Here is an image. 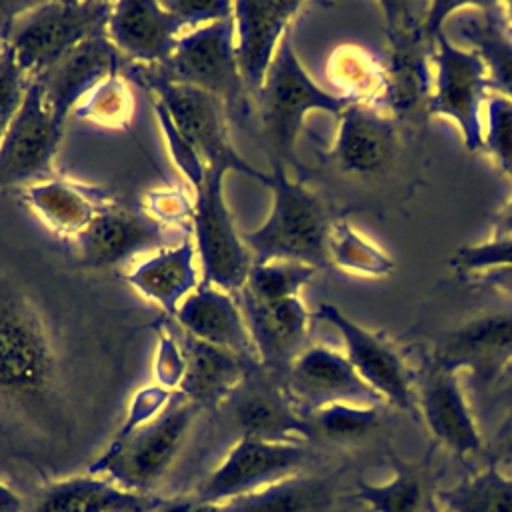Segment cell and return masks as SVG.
Listing matches in <instances>:
<instances>
[{"label": "cell", "mask_w": 512, "mask_h": 512, "mask_svg": "<svg viewBox=\"0 0 512 512\" xmlns=\"http://www.w3.org/2000/svg\"><path fill=\"white\" fill-rule=\"evenodd\" d=\"M0 430L38 448L74 430L72 386L62 350L38 304L0 288Z\"/></svg>", "instance_id": "1"}, {"label": "cell", "mask_w": 512, "mask_h": 512, "mask_svg": "<svg viewBox=\"0 0 512 512\" xmlns=\"http://www.w3.org/2000/svg\"><path fill=\"white\" fill-rule=\"evenodd\" d=\"M466 2H378L384 16L388 54V112L418 120L432 92L436 36Z\"/></svg>", "instance_id": "2"}, {"label": "cell", "mask_w": 512, "mask_h": 512, "mask_svg": "<svg viewBox=\"0 0 512 512\" xmlns=\"http://www.w3.org/2000/svg\"><path fill=\"white\" fill-rule=\"evenodd\" d=\"M266 186L272 192L268 218L256 230L242 232L254 264L290 260L316 270L332 268L328 258L332 222L322 200L302 180H290L286 164H272Z\"/></svg>", "instance_id": "3"}, {"label": "cell", "mask_w": 512, "mask_h": 512, "mask_svg": "<svg viewBox=\"0 0 512 512\" xmlns=\"http://www.w3.org/2000/svg\"><path fill=\"white\" fill-rule=\"evenodd\" d=\"M256 100L272 164L294 162V144L308 112L322 110L338 118L352 104L308 76L294 52L292 28L282 36Z\"/></svg>", "instance_id": "4"}, {"label": "cell", "mask_w": 512, "mask_h": 512, "mask_svg": "<svg viewBox=\"0 0 512 512\" xmlns=\"http://www.w3.org/2000/svg\"><path fill=\"white\" fill-rule=\"evenodd\" d=\"M198 410V404L176 390L158 416L124 442L108 446L88 466V474L106 476L124 490L152 496V488L176 460Z\"/></svg>", "instance_id": "5"}, {"label": "cell", "mask_w": 512, "mask_h": 512, "mask_svg": "<svg viewBox=\"0 0 512 512\" xmlns=\"http://www.w3.org/2000/svg\"><path fill=\"white\" fill-rule=\"evenodd\" d=\"M112 2H36L8 34V50L28 80L50 70L72 48L106 32Z\"/></svg>", "instance_id": "6"}, {"label": "cell", "mask_w": 512, "mask_h": 512, "mask_svg": "<svg viewBox=\"0 0 512 512\" xmlns=\"http://www.w3.org/2000/svg\"><path fill=\"white\" fill-rule=\"evenodd\" d=\"M136 76L138 82L166 106L170 120L196 150L206 168L238 170L266 186L268 174L250 166L232 146L228 114L216 96L188 84L170 82L162 76L158 66H140Z\"/></svg>", "instance_id": "7"}, {"label": "cell", "mask_w": 512, "mask_h": 512, "mask_svg": "<svg viewBox=\"0 0 512 512\" xmlns=\"http://www.w3.org/2000/svg\"><path fill=\"white\" fill-rule=\"evenodd\" d=\"M234 12L230 18L194 28L176 44L166 64L158 66L164 78L188 84L216 96L228 116L248 112V90L236 60Z\"/></svg>", "instance_id": "8"}, {"label": "cell", "mask_w": 512, "mask_h": 512, "mask_svg": "<svg viewBox=\"0 0 512 512\" xmlns=\"http://www.w3.org/2000/svg\"><path fill=\"white\" fill-rule=\"evenodd\" d=\"M224 168H206L196 192L192 230L200 254L204 284L226 292L244 288L254 258L236 232L232 214L224 202Z\"/></svg>", "instance_id": "9"}, {"label": "cell", "mask_w": 512, "mask_h": 512, "mask_svg": "<svg viewBox=\"0 0 512 512\" xmlns=\"http://www.w3.org/2000/svg\"><path fill=\"white\" fill-rule=\"evenodd\" d=\"M488 78L482 60L468 48L452 44L446 28L436 36L434 80L426 116L450 118L470 152L482 150L480 108L488 98Z\"/></svg>", "instance_id": "10"}, {"label": "cell", "mask_w": 512, "mask_h": 512, "mask_svg": "<svg viewBox=\"0 0 512 512\" xmlns=\"http://www.w3.org/2000/svg\"><path fill=\"white\" fill-rule=\"evenodd\" d=\"M314 316L332 324L340 332L346 350L344 354L358 376L384 402L420 422L416 374L408 368L400 350L386 336L356 324L332 304H322Z\"/></svg>", "instance_id": "11"}, {"label": "cell", "mask_w": 512, "mask_h": 512, "mask_svg": "<svg viewBox=\"0 0 512 512\" xmlns=\"http://www.w3.org/2000/svg\"><path fill=\"white\" fill-rule=\"evenodd\" d=\"M238 432V438L266 442L312 440L308 418L300 416L286 392L284 376L260 362L248 366L244 380L220 406Z\"/></svg>", "instance_id": "12"}, {"label": "cell", "mask_w": 512, "mask_h": 512, "mask_svg": "<svg viewBox=\"0 0 512 512\" xmlns=\"http://www.w3.org/2000/svg\"><path fill=\"white\" fill-rule=\"evenodd\" d=\"M306 460L308 450L302 442L238 438L224 460L202 480L192 498L222 502L252 494L300 474Z\"/></svg>", "instance_id": "13"}, {"label": "cell", "mask_w": 512, "mask_h": 512, "mask_svg": "<svg viewBox=\"0 0 512 512\" xmlns=\"http://www.w3.org/2000/svg\"><path fill=\"white\" fill-rule=\"evenodd\" d=\"M62 130L64 122L46 108L38 82L30 80L24 102L0 142V186H30L56 176L54 156Z\"/></svg>", "instance_id": "14"}, {"label": "cell", "mask_w": 512, "mask_h": 512, "mask_svg": "<svg viewBox=\"0 0 512 512\" xmlns=\"http://www.w3.org/2000/svg\"><path fill=\"white\" fill-rule=\"evenodd\" d=\"M428 360L456 372L468 370L484 388L496 384L512 366V308L460 322L436 340Z\"/></svg>", "instance_id": "15"}, {"label": "cell", "mask_w": 512, "mask_h": 512, "mask_svg": "<svg viewBox=\"0 0 512 512\" xmlns=\"http://www.w3.org/2000/svg\"><path fill=\"white\" fill-rule=\"evenodd\" d=\"M286 392L304 418L330 404L382 406L384 400L358 376L344 352L308 346L284 374Z\"/></svg>", "instance_id": "16"}, {"label": "cell", "mask_w": 512, "mask_h": 512, "mask_svg": "<svg viewBox=\"0 0 512 512\" xmlns=\"http://www.w3.org/2000/svg\"><path fill=\"white\" fill-rule=\"evenodd\" d=\"M174 230L154 220L144 210H132L112 202L92 224L72 240L76 258L90 268L118 266L138 254L174 246Z\"/></svg>", "instance_id": "17"}, {"label": "cell", "mask_w": 512, "mask_h": 512, "mask_svg": "<svg viewBox=\"0 0 512 512\" xmlns=\"http://www.w3.org/2000/svg\"><path fill=\"white\" fill-rule=\"evenodd\" d=\"M416 392L420 422L438 444L458 458L480 454L482 436L456 370L426 360L416 374Z\"/></svg>", "instance_id": "18"}, {"label": "cell", "mask_w": 512, "mask_h": 512, "mask_svg": "<svg viewBox=\"0 0 512 512\" xmlns=\"http://www.w3.org/2000/svg\"><path fill=\"white\" fill-rule=\"evenodd\" d=\"M238 306L252 336L258 362L284 376L290 364L308 348L312 314L300 296L284 300H256L238 290Z\"/></svg>", "instance_id": "19"}, {"label": "cell", "mask_w": 512, "mask_h": 512, "mask_svg": "<svg viewBox=\"0 0 512 512\" xmlns=\"http://www.w3.org/2000/svg\"><path fill=\"white\" fill-rule=\"evenodd\" d=\"M186 22L156 0L112 2L106 34L118 52L142 66H162L174 54Z\"/></svg>", "instance_id": "20"}, {"label": "cell", "mask_w": 512, "mask_h": 512, "mask_svg": "<svg viewBox=\"0 0 512 512\" xmlns=\"http://www.w3.org/2000/svg\"><path fill=\"white\" fill-rule=\"evenodd\" d=\"M304 8L298 0L234 2L236 60L248 94L258 96L282 36Z\"/></svg>", "instance_id": "21"}, {"label": "cell", "mask_w": 512, "mask_h": 512, "mask_svg": "<svg viewBox=\"0 0 512 512\" xmlns=\"http://www.w3.org/2000/svg\"><path fill=\"white\" fill-rule=\"evenodd\" d=\"M124 56L106 32L88 38L36 78L46 108L64 122L74 106L104 78L120 74Z\"/></svg>", "instance_id": "22"}, {"label": "cell", "mask_w": 512, "mask_h": 512, "mask_svg": "<svg viewBox=\"0 0 512 512\" xmlns=\"http://www.w3.org/2000/svg\"><path fill=\"white\" fill-rule=\"evenodd\" d=\"M398 132L394 118L362 104H350L338 116V130L328 150L332 164L352 176L382 174L394 160Z\"/></svg>", "instance_id": "23"}, {"label": "cell", "mask_w": 512, "mask_h": 512, "mask_svg": "<svg viewBox=\"0 0 512 512\" xmlns=\"http://www.w3.org/2000/svg\"><path fill=\"white\" fill-rule=\"evenodd\" d=\"M444 26L482 60L488 90L512 100V28L502 2H466Z\"/></svg>", "instance_id": "24"}, {"label": "cell", "mask_w": 512, "mask_h": 512, "mask_svg": "<svg viewBox=\"0 0 512 512\" xmlns=\"http://www.w3.org/2000/svg\"><path fill=\"white\" fill-rule=\"evenodd\" d=\"M164 502L86 474L44 484L24 498L22 512H158Z\"/></svg>", "instance_id": "25"}, {"label": "cell", "mask_w": 512, "mask_h": 512, "mask_svg": "<svg viewBox=\"0 0 512 512\" xmlns=\"http://www.w3.org/2000/svg\"><path fill=\"white\" fill-rule=\"evenodd\" d=\"M174 318L186 334L258 362L242 310L226 290L198 284L180 302Z\"/></svg>", "instance_id": "26"}, {"label": "cell", "mask_w": 512, "mask_h": 512, "mask_svg": "<svg viewBox=\"0 0 512 512\" xmlns=\"http://www.w3.org/2000/svg\"><path fill=\"white\" fill-rule=\"evenodd\" d=\"M24 200L46 228L66 240H74L82 234L92 220L114 202L106 190L64 176L30 184L24 192Z\"/></svg>", "instance_id": "27"}, {"label": "cell", "mask_w": 512, "mask_h": 512, "mask_svg": "<svg viewBox=\"0 0 512 512\" xmlns=\"http://www.w3.org/2000/svg\"><path fill=\"white\" fill-rule=\"evenodd\" d=\"M184 376L178 392L200 408H220L244 380L252 360L218 348L190 334H182Z\"/></svg>", "instance_id": "28"}, {"label": "cell", "mask_w": 512, "mask_h": 512, "mask_svg": "<svg viewBox=\"0 0 512 512\" xmlns=\"http://www.w3.org/2000/svg\"><path fill=\"white\" fill-rule=\"evenodd\" d=\"M194 256L196 246L184 236L178 244L158 250L154 256L136 264L126 274V280L148 300L156 302L168 316H174L182 298L198 286Z\"/></svg>", "instance_id": "29"}, {"label": "cell", "mask_w": 512, "mask_h": 512, "mask_svg": "<svg viewBox=\"0 0 512 512\" xmlns=\"http://www.w3.org/2000/svg\"><path fill=\"white\" fill-rule=\"evenodd\" d=\"M392 478L384 484L358 482L354 498L366 504L368 512H432L436 490L432 492L430 456L420 462H408L390 456Z\"/></svg>", "instance_id": "30"}, {"label": "cell", "mask_w": 512, "mask_h": 512, "mask_svg": "<svg viewBox=\"0 0 512 512\" xmlns=\"http://www.w3.org/2000/svg\"><path fill=\"white\" fill-rule=\"evenodd\" d=\"M326 76L336 94L348 102L388 112L386 64L370 50L356 44L334 48L326 62Z\"/></svg>", "instance_id": "31"}, {"label": "cell", "mask_w": 512, "mask_h": 512, "mask_svg": "<svg viewBox=\"0 0 512 512\" xmlns=\"http://www.w3.org/2000/svg\"><path fill=\"white\" fill-rule=\"evenodd\" d=\"M328 502V480L296 474L258 492L216 502V508L218 512H322Z\"/></svg>", "instance_id": "32"}, {"label": "cell", "mask_w": 512, "mask_h": 512, "mask_svg": "<svg viewBox=\"0 0 512 512\" xmlns=\"http://www.w3.org/2000/svg\"><path fill=\"white\" fill-rule=\"evenodd\" d=\"M436 504L446 512H512V476L488 462L480 472L436 490Z\"/></svg>", "instance_id": "33"}, {"label": "cell", "mask_w": 512, "mask_h": 512, "mask_svg": "<svg viewBox=\"0 0 512 512\" xmlns=\"http://www.w3.org/2000/svg\"><path fill=\"white\" fill-rule=\"evenodd\" d=\"M328 258L332 268L360 276L378 278L394 270L392 258L346 220H336L330 226Z\"/></svg>", "instance_id": "34"}, {"label": "cell", "mask_w": 512, "mask_h": 512, "mask_svg": "<svg viewBox=\"0 0 512 512\" xmlns=\"http://www.w3.org/2000/svg\"><path fill=\"white\" fill-rule=\"evenodd\" d=\"M74 118L98 124L102 128H128L134 116V96L120 74L100 80L72 110Z\"/></svg>", "instance_id": "35"}, {"label": "cell", "mask_w": 512, "mask_h": 512, "mask_svg": "<svg viewBox=\"0 0 512 512\" xmlns=\"http://www.w3.org/2000/svg\"><path fill=\"white\" fill-rule=\"evenodd\" d=\"M312 440L320 438L332 444H352L378 426V406L330 404L308 416Z\"/></svg>", "instance_id": "36"}, {"label": "cell", "mask_w": 512, "mask_h": 512, "mask_svg": "<svg viewBox=\"0 0 512 512\" xmlns=\"http://www.w3.org/2000/svg\"><path fill=\"white\" fill-rule=\"evenodd\" d=\"M314 274L316 268L302 262L270 260L252 266L242 290L252 298L264 302L284 300L298 296L300 290L314 278Z\"/></svg>", "instance_id": "37"}, {"label": "cell", "mask_w": 512, "mask_h": 512, "mask_svg": "<svg viewBox=\"0 0 512 512\" xmlns=\"http://www.w3.org/2000/svg\"><path fill=\"white\" fill-rule=\"evenodd\" d=\"M482 150L488 152L500 172L512 180V100L498 94L486 98Z\"/></svg>", "instance_id": "38"}, {"label": "cell", "mask_w": 512, "mask_h": 512, "mask_svg": "<svg viewBox=\"0 0 512 512\" xmlns=\"http://www.w3.org/2000/svg\"><path fill=\"white\" fill-rule=\"evenodd\" d=\"M450 266L464 280L494 268H512V236L488 238L478 244L462 246L454 252Z\"/></svg>", "instance_id": "39"}, {"label": "cell", "mask_w": 512, "mask_h": 512, "mask_svg": "<svg viewBox=\"0 0 512 512\" xmlns=\"http://www.w3.org/2000/svg\"><path fill=\"white\" fill-rule=\"evenodd\" d=\"M154 110H156V118H158L160 128L164 132V138H166V144H168V150H170V156H172L174 164L188 178L192 188L198 190L202 180H204V174H206V166H204L202 158L196 154V150L178 132V128L174 126V122L168 116L166 106L158 98H154Z\"/></svg>", "instance_id": "40"}, {"label": "cell", "mask_w": 512, "mask_h": 512, "mask_svg": "<svg viewBox=\"0 0 512 512\" xmlns=\"http://www.w3.org/2000/svg\"><path fill=\"white\" fill-rule=\"evenodd\" d=\"M30 80L24 76V72L18 68L12 52L8 50L0 60V142L4 140L12 120L16 118Z\"/></svg>", "instance_id": "41"}, {"label": "cell", "mask_w": 512, "mask_h": 512, "mask_svg": "<svg viewBox=\"0 0 512 512\" xmlns=\"http://www.w3.org/2000/svg\"><path fill=\"white\" fill-rule=\"evenodd\" d=\"M174 392L172 390H166L158 384L154 386H146L142 388L140 392H136V396L132 398L130 402V408H128V414H126V420L124 424L118 428V432L114 434L110 446H116L120 442H124L130 434H134L140 426H144L146 422H150L154 416H158L166 406L168 402L172 400Z\"/></svg>", "instance_id": "42"}, {"label": "cell", "mask_w": 512, "mask_h": 512, "mask_svg": "<svg viewBox=\"0 0 512 512\" xmlns=\"http://www.w3.org/2000/svg\"><path fill=\"white\" fill-rule=\"evenodd\" d=\"M144 212H148L154 220L164 226H184V222H192L194 206L188 196L180 188H164L152 190L146 194Z\"/></svg>", "instance_id": "43"}, {"label": "cell", "mask_w": 512, "mask_h": 512, "mask_svg": "<svg viewBox=\"0 0 512 512\" xmlns=\"http://www.w3.org/2000/svg\"><path fill=\"white\" fill-rule=\"evenodd\" d=\"M164 8L180 16L190 30L230 18L234 2L226 0H164Z\"/></svg>", "instance_id": "44"}, {"label": "cell", "mask_w": 512, "mask_h": 512, "mask_svg": "<svg viewBox=\"0 0 512 512\" xmlns=\"http://www.w3.org/2000/svg\"><path fill=\"white\" fill-rule=\"evenodd\" d=\"M184 376V354L178 340L170 334L160 330L158 332V354H156V382L158 386L178 390L180 380Z\"/></svg>", "instance_id": "45"}, {"label": "cell", "mask_w": 512, "mask_h": 512, "mask_svg": "<svg viewBox=\"0 0 512 512\" xmlns=\"http://www.w3.org/2000/svg\"><path fill=\"white\" fill-rule=\"evenodd\" d=\"M490 462H494L504 474L512 476V398L504 420L494 432L490 444Z\"/></svg>", "instance_id": "46"}, {"label": "cell", "mask_w": 512, "mask_h": 512, "mask_svg": "<svg viewBox=\"0 0 512 512\" xmlns=\"http://www.w3.org/2000/svg\"><path fill=\"white\" fill-rule=\"evenodd\" d=\"M36 2H24V0H0V32L6 36L8 42V34L14 26V22L28 12Z\"/></svg>", "instance_id": "47"}, {"label": "cell", "mask_w": 512, "mask_h": 512, "mask_svg": "<svg viewBox=\"0 0 512 512\" xmlns=\"http://www.w3.org/2000/svg\"><path fill=\"white\" fill-rule=\"evenodd\" d=\"M506 236H512V196L496 214L492 222V232H490V238H506Z\"/></svg>", "instance_id": "48"}, {"label": "cell", "mask_w": 512, "mask_h": 512, "mask_svg": "<svg viewBox=\"0 0 512 512\" xmlns=\"http://www.w3.org/2000/svg\"><path fill=\"white\" fill-rule=\"evenodd\" d=\"M24 498L10 486L0 482V512H22Z\"/></svg>", "instance_id": "49"}, {"label": "cell", "mask_w": 512, "mask_h": 512, "mask_svg": "<svg viewBox=\"0 0 512 512\" xmlns=\"http://www.w3.org/2000/svg\"><path fill=\"white\" fill-rule=\"evenodd\" d=\"M502 6H504V14L508 18V24L512 28V2H502Z\"/></svg>", "instance_id": "50"}, {"label": "cell", "mask_w": 512, "mask_h": 512, "mask_svg": "<svg viewBox=\"0 0 512 512\" xmlns=\"http://www.w3.org/2000/svg\"><path fill=\"white\" fill-rule=\"evenodd\" d=\"M4 52H6V36L0 32V60H2Z\"/></svg>", "instance_id": "51"}, {"label": "cell", "mask_w": 512, "mask_h": 512, "mask_svg": "<svg viewBox=\"0 0 512 512\" xmlns=\"http://www.w3.org/2000/svg\"><path fill=\"white\" fill-rule=\"evenodd\" d=\"M432 512H446V510H444V508H440V506H438V504H436V506H434V508H432Z\"/></svg>", "instance_id": "52"}]
</instances>
